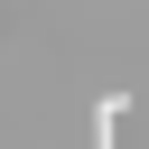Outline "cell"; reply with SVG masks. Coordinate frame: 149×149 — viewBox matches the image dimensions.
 <instances>
[{"mask_svg": "<svg viewBox=\"0 0 149 149\" xmlns=\"http://www.w3.org/2000/svg\"><path fill=\"white\" fill-rule=\"evenodd\" d=\"M121 112H130V93H121V84H112V93H102V102H93V149H112V130H121Z\"/></svg>", "mask_w": 149, "mask_h": 149, "instance_id": "obj_1", "label": "cell"}]
</instances>
